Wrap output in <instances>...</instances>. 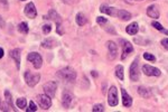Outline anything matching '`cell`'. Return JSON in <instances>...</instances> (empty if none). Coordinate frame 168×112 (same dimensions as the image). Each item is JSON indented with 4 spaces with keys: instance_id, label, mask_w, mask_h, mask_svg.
I'll return each mask as SVG.
<instances>
[{
    "instance_id": "cell-25",
    "label": "cell",
    "mask_w": 168,
    "mask_h": 112,
    "mask_svg": "<svg viewBox=\"0 0 168 112\" xmlns=\"http://www.w3.org/2000/svg\"><path fill=\"white\" fill-rule=\"evenodd\" d=\"M115 75H117V77L121 81H123L124 79V74H123V66L122 65H117L115 66Z\"/></svg>"
},
{
    "instance_id": "cell-27",
    "label": "cell",
    "mask_w": 168,
    "mask_h": 112,
    "mask_svg": "<svg viewBox=\"0 0 168 112\" xmlns=\"http://www.w3.org/2000/svg\"><path fill=\"white\" fill-rule=\"evenodd\" d=\"M151 26L152 27H155V28L157 29V30H159V32H163L164 34H166V35H168V30H166V29L163 27V26L160 25L158 21H152L151 23Z\"/></svg>"
},
{
    "instance_id": "cell-17",
    "label": "cell",
    "mask_w": 168,
    "mask_h": 112,
    "mask_svg": "<svg viewBox=\"0 0 168 112\" xmlns=\"http://www.w3.org/2000/svg\"><path fill=\"white\" fill-rule=\"evenodd\" d=\"M100 11L102 14L109 15V16H115V15H117V9L112 8V7H109L107 5H102V6L100 7Z\"/></svg>"
},
{
    "instance_id": "cell-38",
    "label": "cell",
    "mask_w": 168,
    "mask_h": 112,
    "mask_svg": "<svg viewBox=\"0 0 168 112\" xmlns=\"http://www.w3.org/2000/svg\"><path fill=\"white\" fill-rule=\"evenodd\" d=\"M4 54H5V52H4V50L0 47V58H2L4 57Z\"/></svg>"
},
{
    "instance_id": "cell-33",
    "label": "cell",
    "mask_w": 168,
    "mask_h": 112,
    "mask_svg": "<svg viewBox=\"0 0 168 112\" xmlns=\"http://www.w3.org/2000/svg\"><path fill=\"white\" fill-rule=\"evenodd\" d=\"M96 23H98L99 25H104V24L108 23V19L104 18V17H96Z\"/></svg>"
},
{
    "instance_id": "cell-19",
    "label": "cell",
    "mask_w": 168,
    "mask_h": 112,
    "mask_svg": "<svg viewBox=\"0 0 168 112\" xmlns=\"http://www.w3.org/2000/svg\"><path fill=\"white\" fill-rule=\"evenodd\" d=\"M5 101H6V102H7V104L9 105V109H10V111H16V109H15V105H14V101H12L11 93H10L8 90H6V91H5Z\"/></svg>"
},
{
    "instance_id": "cell-5",
    "label": "cell",
    "mask_w": 168,
    "mask_h": 112,
    "mask_svg": "<svg viewBox=\"0 0 168 112\" xmlns=\"http://www.w3.org/2000/svg\"><path fill=\"white\" fill-rule=\"evenodd\" d=\"M27 59L29 62L33 63V65L35 68H41V65H43V58H41V55L39 53H36V52H33V53H29L28 56H27Z\"/></svg>"
},
{
    "instance_id": "cell-20",
    "label": "cell",
    "mask_w": 168,
    "mask_h": 112,
    "mask_svg": "<svg viewBox=\"0 0 168 112\" xmlns=\"http://www.w3.org/2000/svg\"><path fill=\"white\" fill-rule=\"evenodd\" d=\"M115 16L120 18L121 20H129L131 18V14L126 11V10H117V15Z\"/></svg>"
},
{
    "instance_id": "cell-34",
    "label": "cell",
    "mask_w": 168,
    "mask_h": 112,
    "mask_svg": "<svg viewBox=\"0 0 168 112\" xmlns=\"http://www.w3.org/2000/svg\"><path fill=\"white\" fill-rule=\"evenodd\" d=\"M161 45H163V47H164L165 50H168V38H164L161 41Z\"/></svg>"
},
{
    "instance_id": "cell-40",
    "label": "cell",
    "mask_w": 168,
    "mask_h": 112,
    "mask_svg": "<svg viewBox=\"0 0 168 112\" xmlns=\"http://www.w3.org/2000/svg\"><path fill=\"white\" fill-rule=\"evenodd\" d=\"M21 1H24V0H21Z\"/></svg>"
},
{
    "instance_id": "cell-30",
    "label": "cell",
    "mask_w": 168,
    "mask_h": 112,
    "mask_svg": "<svg viewBox=\"0 0 168 112\" xmlns=\"http://www.w3.org/2000/svg\"><path fill=\"white\" fill-rule=\"evenodd\" d=\"M36 110H37L36 104L34 103V101H30V102H29V107L26 109V111L27 112H34V111H36Z\"/></svg>"
},
{
    "instance_id": "cell-9",
    "label": "cell",
    "mask_w": 168,
    "mask_h": 112,
    "mask_svg": "<svg viewBox=\"0 0 168 112\" xmlns=\"http://www.w3.org/2000/svg\"><path fill=\"white\" fill-rule=\"evenodd\" d=\"M24 14L26 16L30 18V19H34V18H36L37 16V9L35 7V5L33 2H28V4L25 6V9H24Z\"/></svg>"
},
{
    "instance_id": "cell-36",
    "label": "cell",
    "mask_w": 168,
    "mask_h": 112,
    "mask_svg": "<svg viewBox=\"0 0 168 112\" xmlns=\"http://www.w3.org/2000/svg\"><path fill=\"white\" fill-rule=\"evenodd\" d=\"M5 26H6V21H5V19L2 17L0 16V28H4Z\"/></svg>"
},
{
    "instance_id": "cell-23",
    "label": "cell",
    "mask_w": 168,
    "mask_h": 112,
    "mask_svg": "<svg viewBox=\"0 0 168 112\" xmlns=\"http://www.w3.org/2000/svg\"><path fill=\"white\" fill-rule=\"evenodd\" d=\"M18 30H19V33H21L23 35H27L29 32V28H28V24L27 23H20L19 25H18Z\"/></svg>"
},
{
    "instance_id": "cell-26",
    "label": "cell",
    "mask_w": 168,
    "mask_h": 112,
    "mask_svg": "<svg viewBox=\"0 0 168 112\" xmlns=\"http://www.w3.org/2000/svg\"><path fill=\"white\" fill-rule=\"evenodd\" d=\"M16 103H17V107L20 109V110H25L26 107H27V100L25 99V98H19V99H17Z\"/></svg>"
},
{
    "instance_id": "cell-21",
    "label": "cell",
    "mask_w": 168,
    "mask_h": 112,
    "mask_svg": "<svg viewBox=\"0 0 168 112\" xmlns=\"http://www.w3.org/2000/svg\"><path fill=\"white\" fill-rule=\"evenodd\" d=\"M127 33L129 34V35H136V34L138 33V30H139V26H138V24L137 23H132V24H130V25L127 27Z\"/></svg>"
},
{
    "instance_id": "cell-28",
    "label": "cell",
    "mask_w": 168,
    "mask_h": 112,
    "mask_svg": "<svg viewBox=\"0 0 168 112\" xmlns=\"http://www.w3.org/2000/svg\"><path fill=\"white\" fill-rule=\"evenodd\" d=\"M0 110H1V111H10L9 105L7 104V102H6V101L2 102V100L1 99H0Z\"/></svg>"
},
{
    "instance_id": "cell-18",
    "label": "cell",
    "mask_w": 168,
    "mask_h": 112,
    "mask_svg": "<svg viewBox=\"0 0 168 112\" xmlns=\"http://www.w3.org/2000/svg\"><path fill=\"white\" fill-rule=\"evenodd\" d=\"M56 45H57V42H56L55 39H53V38H47V39L41 42V47L47 48V50H52V48H54Z\"/></svg>"
},
{
    "instance_id": "cell-39",
    "label": "cell",
    "mask_w": 168,
    "mask_h": 112,
    "mask_svg": "<svg viewBox=\"0 0 168 112\" xmlns=\"http://www.w3.org/2000/svg\"><path fill=\"white\" fill-rule=\"evenodd\" d=\"M92 75H93V76H98V73H95V71H92Z\"/></svg>"
},
{
    "instance_id": "cell-7",
    "label": "cell",
    "mask_w": 168,
    "mask_h": 112,
    "mask_svg": "<svg viewBox=\"0 0 168 112\" xmlns=\"http://www.w3.org/2000/svg\"><path fill=\"white\" fill-rule=\"evenodd\" d=\"M120 42L122 44V55H121V59L123 61V59L127 58L128 55L133 52V46H132L131 43L126 41V39H121Z\"/></svg>"
},
{
    "instance_id": "cell-3",
    "label": "cell",
    "mask_w": 168,
    "mask_h": 112,
    "mask_svg": "<svg viewBox=\"0 0 168 112\" xmlns=\"http://www.w3.org/2000/svg\"><path fill=\"white\" fill-rule=\"evenodd\" d=\"M37 103L39 104V107L43 108L44 110H47L52 107V98L48 96L47 94H38L36 98Z\"/></svg>"
},
{
    "instance_id": "cell-16",
    "label": "cell",
    "mask_w": 168,
    "mask_h": 112,
    "mask_svg": "<svg viewBox=\"0 0 168 112\" xmlns=\"http://www.w3.org/2000/svg\"><path fill=\"white\" fill-rule=\"evenodd\" d=\"M44 19H52V20H54L56 24H60L62 21V18H61V16L58 15L54 9H50L48 11V16H45L44 17Z\"/></svg>"
},
{
    "instance_id": "cell-8",
    "label": "cell",
    "mask_w": 168,
    "mask_h": 112,
    "mask_svg": "<svg viewBox=\"0 0 168 112\" xmlns=\"http://www.w3.org/2000/svg\"><path fill=\"white\" fill-rule=\"evenodd\" d=\"M56 90H57V84H56V82H54V81H49V82L44 84V92L48 96H50V98L55 96Z\"/></svg>"
},
{
    "instance_id": "cell-29",
    "label": "cell",
    "mask_w": 168,
    "mask_h": 112,
    "mask_svg": "<svg viewBox=\"0 0 168 112\" xmlns=\"http://www.w3.org/2000/svg\"><path fill=\"white\" fill-rule=\"evenodd\" d=\"M144 58L146 61H149V62H156V57L152 54H150V53H145Z\"/></svg>"
},
{
    "instance_id": "cell-6",
    "label": "cell",
    "mask_w": 168,
    "mask_h": 112,
    "mask_svg": "<svg viewBox=\"0 0 168 112\" xmlns=\"http://www.w3.org/2000/svg\"><path fill=\"white\" fill-rule=\"evenodd\" d=\"M140 77V72H139V64H138V58H136L132 62L131 66H130V79L133 82L139 81Z\"/></svg>"
},
{
    "instance_id": "cell-11",
    "label": "cell",
    "mask_w": 168,
    "mask_h": 112,
    "mask_svg": "<svg viewBox=\"0 0 168 112\" xmlns=\"http://www.w3.org/2000/svg\"><path fill=\"white\" fill-rule=\"evenodd\" d=\"M20 53H21V50H19V48H15V50H12L11 52H10V56H11V58L15 61L16 66L18 70L20 68V57H21Z\"/></svg>"
},
{
    "instance_id": "cell-2",
    "label": "cell",
    "mask_w": 168,
    "mask_h": 112,
    "mask_svg": "<svg viewBox=\"0 0 168 112\" xmlns=\"http://www.w3.org/2000/svg\"><path fill=\"white\" fill-rule=\"evenodd\" d=\"M24 79H25V82L27 83V85L30 87H34L36 85L38 82H39V80H41V75L39 74H34L32 73L30 71H26L24 74Z\"/></svg>"
},
{
    "instance_id": "cell-22",
    "label": "cell",
    "mask_w": 168,
    "mask_h": 112,
    "mask_svg": "<svg viewBox=\"0 0 168 112\" xmlns=\"http://www.w3.org/2000/svg\"><path fill=\"white\" fill-rule=\"evenodd\" d=\"M76 24H78V26H84L87 23V18H86L84 15H83L82 13H80L76 15Z\"/></svg>"
},
{
    "instance_id": "cell-4",
    "label": "cell",
    "mask_w": 168,
    "mask_h": 112,
    "mask_svg": "<svg viewBox=\"0 0 168 112\" xmlns=\"http://www.w3.org/2000/svg\"><path fill=\"white\" fill-rule=\"evenodd\" d=\"M108 102L110 107H117L118 102H119V98H118V90L115 85H112L109 90L108 93Z\"/></svg>"
},
{
    "instance_id": "cell-10",
    "label": "cell",
    "mask_w": 168,
    "mask_h": 112,
    "mask_svg": "<svg viewBox=\"0 0 168 112\" xmlns=\"http://www.w3.org/2000/svg\"><path fill=\"white\" fill-rule=\"evenodd\" d=\"M142 72H144L146 75H148V76H160V74H161V72H160L159 68L150 66V65H148V64H145L144 66H142Z\"/></svg>"
},
{
    "instance_id": "cell-13",
    "label": "cell",
    "mask_w": 168,
    "mask_h": 112,
    "mask_svg": "<svg viewBox=\"0 0 168 112\" xmlns=\"http://www.w3.org/2000/svg\"><path fill=\"white\" fill-rule=\"evenodd\" d=\"M121 93H122V104L123 107H126V108H130L132 105V98L129 94H128V92L124 90V89H121Z\"/></svg>"
},
{
    "instance_id": "cell-35",
    "label": "cell",
    "mask_w": 168,
    "mask_h": 112,
    "mask_svg": "<svg viewBox=\"0 0 168 112\" xmlns=\"http://www.w3.org/2000/svg\"><path fill=\"white\" fill-rule=\"evenodd\" d=\"M57 25V34L58 35H63L64 32H63V29H62V26H61V23L60 24H56Z\"/></svg>"
},
{
    "instance_id": "cell-15",
    "label": "cell",
    "mask_w": 168,
    "mask_h": 112,
    "mask_svg": "<svg viewBox=\"0 0 168 112\" xmlns=\"http://www.w3.org/2000/svg\"><path fill=\"white\" fill-rule=\"evenodd\" d=\"M147 15L151 18H159L160 13H159V9L157 7L156 5H151L149 6L147 8Z\"/></svg>"
},
{
    "instance_id": "cell-24",
    "label": "cell",
    "mask_w": 168,
    "mask_h": 112,
    "mask_svg": "<svg viewBox=\"0 0 168 112\" xmlns=\"http://www.w3.org/2000/svg\"><path fill=\"white\" fill-rule=\"evenodd\" d=\"M138 94H139V95H141L142 98H145V99H147V98H149V96H150V92H149V90H147L146 87L139 86V87H138Z\"/></svg>"
},
{
    "instance_id": "cell-32",
    "label": "cell",
    "mask_w": 168,
    "mask_h": 112,
    "mask_svg": "<svg viewBox=\"0 0 168 112\" xmlns=\"http://www.w3.org/2000/svg\"><path fill=\"white\" fill-rule=\"evenodd\" d=\"M50 30H52V26L49 25V24H46V25L43 26V33L45 34V35L50 33Z\"/></svg>"
},
{
    "instance_id": "cell-37",
    "label": "cell",
    "mask_w": 168,
    "mask_h": 112,
    "mask_svg": "<svg viewBox=\"0 0 168 112\" xmlns=\"http://www.w3.org/2000/svg\"><path fill=\"white\" fill-rule=\"evenodd\" d=\"M105 89H107V83H105V82H103V84H102V93L103 94H105V92H107Z\"/></svg>"
},
{
    "instance_id": "cell-1",
    "label": "cell",
    "mask_w": 168,
    "mask_h": 112,
    "mask_svg": "<svg viewBox=\"0 0 168 112\" xmlns=\"http://www.w3.org/2000/svg\"><path fill=\"white\" fill-rule=\"evenodd\" d=\"M56 76L58 79H61L62 81H64V82H73L76 79V72H75L73 67L66 66L58 71L56 73Z\"/></svg>"
},
{
    "instance_id": "cell-12",
    "label": "cell",
    "mask_w": 168,
    "mask_h": 112,
    "mask_svg": "<svg viewBox=\"0 0 168 112\" xmlns=\"http://www.w3.org/2000/svg\"><path fill=\"white\" fill-rule=\"evenodd\" d=\"M107 47H108V50H109V55H110L111 59H113V58L117 57L118 47L115 45V43L112 42V41H109V42H107Z\"/></svg>"
},
{
    "instance_id": "cell-14",
    "label": "cell",
    "mask_w": 168,
    "mask_h": 112,
    "mask_svg": "<svg viewBox=\"0 0 168 112\" xmlns=\"http://www.w3.org/2000/svg\"><path fill=\"white\" fill-rule=\"evenodd\" d=\"M72 100H73V95L69 93V92H64L63 93V98H62V104L65 109H69L72 104Z\"/></svg>"
},
{
    "instance_id": "cell-31",
    "label": "cell",
    "mask_w": 168,
    "mask_h": 112,
    "mask_svg": "<svg viewBox=\"0 0 168 112\" xmlns=\"http://www.w3.org/2000/svg\"><path fill=\"white\" fill-rule=\"evenodd\" d=\"M92 111L94 112H103L104 111V107H103L102 104H95L93 109H92Z\"/></svg>"
}]
</instances>
